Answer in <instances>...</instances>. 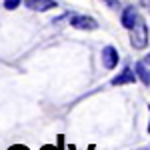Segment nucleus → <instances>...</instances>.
I'll return each instance as SVG.
<instances>
[{"label": "nucleus", "mask_w": 150, "mask_h": 150, "mask_svg": "<svg viewBox=\"0 0 150 150\" xmlns=\"http://www.w3.org/2000/svg\"><path fill=\"white\" fill-rule=\"evenodd\" d=\"M130 44L138 50L146 48V44H148V26L142 18H138L136 24L130 28Z\"/></svg>", "instance_id": "1"}, {"label": "nucleus", "mask_w": 150, "mask_h": 150, "mask_svg": "<svg viewBox=\"0 0 150 150\" xmlns=\"http://www.w3.org/2000/svg\"><path fill=\"white\" fill-rule=\"evenodd\" d=\"M70 26L76 28V30H96L98 22L92 16H86V14H72L70 16Z\"/></svg>", "instance_id": "2"}, {"label": "nucleus", "mask_w": 150, "mask_h": 150, "mask_svg": "<svg viewBox=\"0 0 150 150\" xmlns=\"http://www.w3.org/2000/svg\"><path fill=\"white\" fill-rule=\"evenodd\" d=\"M102 66L108 70H114L116 66H118V50H116L114 46H104L102 48Z\"/></svg>", "instance_id": "3"}, {"label": "nucleus", "mask_w": 150, "mask_h": 150, "mask_svg": "<svg viewBox=\"0 0 150 150\" xmlns=\"http://www.w3.org/2000/svg\"><path fill=\"white\" fill-rule=\"evenodd\" d=\"M24 4L28 10L34 12H46L50 8H56V0H26Z\"/></svg>", "instance_id": "4"}, {"label": "nucleus", "mask_w": 150, "mask_h": 150, "mask_svg": "<svg viewBox=\"0 0 150 150\" xmlns=\"http://www.w3.org/2000/svg\"><path fill=\"white\" fill-rule=\"evenodd\" d=\"M136 70H130V68H124L116 78H112V86H122V84H134L136 82Z\"/></svg>", "instance_id": "5"}, {"label": "nucleus", "mask_w": 150, "mask_h": 150, "mask_svg": "<svg viewBox=\"0 0 150 150\" xmlns=\"http://www.w3.org/2000/svg\"><path fill=\"white\" fill-rule=\"evenodd\" d=\"M136 20H138V12H136V8H134V6H126V8L122 10V16H120L122 26L130 30V28L136 24Z\"/></svg>", "instance_id": "6"}, {"label": "nucleus", "mask_w": 150, "mask_h": 150, "mask_svg": "<svg viewBox=\"0 0 150 150\" xmlns=\"http://www.w3.org/2000/svg\"><path fill=\"white\" fill-rule=\"evenodd\" d=\"M134 70H136V76H138L144 84H150V70L146 68V62H138Z\"/></svg>", "instance_id": "7"}, {"label": "nucleus", "mask_w": 150, "mask_h": 150, "mask_svg": "<svg viewBox=\"0 0 150 150\" xmlns=\"http://www.w3.org/2000/svg\"><path fill=\"white\" fill-rule=\"evenodd\" d=\"M20 2H22V0H4V8H6V10H16V8L20 6Z\"/></svg>", "instance_id": "8"}, {"label": "nucleus", "mask_w": 150, "mask_h": 150, "mask_svg": "<svg viewBox=\"0 0 150 150\" xmlns=\"http://www.w3.org/2000/svg\"><path fill=\"white\" fill-rule=\"evenodd\" d=\"M104 2H106L110 8H120V2H118V0H104Z\"/></svg>", "instance_id": "9"}, {"label": "nucleus", "mask_w": 150, "mask_h": 150, "mask_svg": "<svg viewBox=\"0 0 150 150\" xmlns=\"http://www.w3.org/2000/svg\"><path fill=\"white\" fill-rule=\"evenodd\" d=\"M140 4L142 6H150V0H140Z\"/></svg>", "instance_id": "10"}, {"label": "nucleus", "mask_w": 150, "mask_h": 150, "mask_svg": "<svg viewBox=\"0 0 150 150\" xmlns=\"http://www.w3.org/2000/svg\"><path fill=\"white\" fill-rule=\"evenodd\" d=\"M144 62H146V66H150V54H146V58H144Z\"/></svg>", "instance_id": "11"}, {"label": "nucleus", "mask_w": 150, "mask_h": 150, "mask_svg": "<svg viewBox=\"0 0 150 150\" xmlns=\"http://www.w3.org/2000/svg\"><path fill=\"white\" fill-rule=\"evenodd\" d=\"M10 150H26V148H24V146H12Z\"/></svg>", "instance_id": "12"}, {"label": "nucleus", "mask_w": 150, "mask_h": 150, "mask_svg": "<svg viewBox=\"0 0 150 150\" xmlns=\"http://www.w3.org/2000/svg\"><path fill=\"white\" fill-rule=\"evenodd\" d=\"M42 150H56V148H52V146H44Z\"/></svg>", "instance_id": "13"}, {"label": "nucleus", "mask_w": 150, "mask_h": 150, "mask_svg": "<svg viewBox=\"0 0 150 150\" xmlns=\"http://www.w3.org/2000/svg\"><path fill=\"white\" fill-rule=\"evenodd\" d=\"M148 114H150V106H148ZM148 132H150V122H148Z\"/></svg>", "instance_id": "14"}]
</instances>
